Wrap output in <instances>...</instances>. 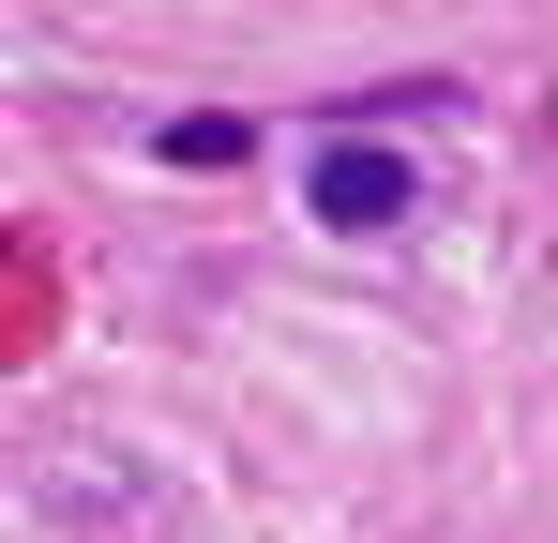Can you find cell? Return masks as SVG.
Masks as SVG:
<instances>
[{
  "label": "cell",
  "instance_id": "2",
  "mask_svg": "<svg viewBox=\"0 0 558 543\" xmlns=\"http://www.w3.org/2000/svg\"><path fill=\"white\" fill-rule=\"evenodd\" d=\"M167 152H182V167H242V152H257V121H227V106H196V121H167Z\"/></svg>",
  "mask_w": 558,
  "mask_h": 543
},
{
  "label": "cell",
  "instance_id": "1",
  "mask_svg": "<svg viewBox=\"0 0 558 543\" xmlns=\"http://www.w3.org/2000/svg\"><path fill=\"white\" fill-rule=\"evenodd\" d=\"M408 152H377V136H332L317 152V227H408Z\"/></svg>",
  "mask_w": 558,
  "mask_h": 543
}]
</instances>
